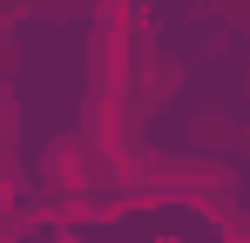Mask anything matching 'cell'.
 <instances>
[{
  "label": "cell",
  "instance_id": "obj_1",
  "mask_svg": "<svg viewBox=\"0 0 250 243\" xmlns=\"http://www.w3.org/2000/svg\"><path fill=\"white\" fill-rule=\"evenodd\" d=\"M47 176H61L68 189L82 182V162H75V142H61V149H47Z\"/></svg>",
  "mask_w": 250,
  "mask_h": 243
}]
</instances>
